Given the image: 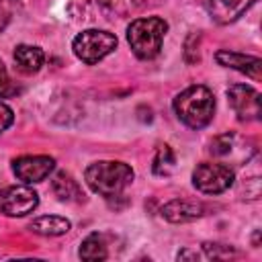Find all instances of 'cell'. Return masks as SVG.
Instances as JSON below:
<instances>
[{"mask_svg": "<svg viewBox=\"0 0 262 262\" xmlns=\"http://www.w3.org/2000/svg\"><path fill=\"white\" fill-rule=\"evenodd\" d=\"M133 176L135 174L131 166H127L125 162H111V160L94 162L84 172L86 184L94 192L106 199L121 196V192L133 182Z\"/></svg>", "mask_w": 262, "mask_h": 262, "instance_id": "1", "label": "cell"}, {"mask_svg": "<svg viewBox=\"0 0 262 262\" xmlns=\"http://www.w3.org/2000/svg\"><path fill=\"white\" fill-rule=\"evenodd\" d=\"M174 111L178 119L190 129H203L211 123L215 113V96L207 86L194 84L182 90L174 98Z\"/></svg>", "mask_w": 262, "mask_h": 262, "instance_id": "2", "label": "cell"}, {"mask_svg": "<svg viewBox=\"0 0 262 262\" xmlns=\"http://www.w3.org/2000/svg\"><path fill=\"white\" fill-rule=\"evenodd\" d=\"M168 23L160 16L135 18L127 27V41L139 59H154L164 43Z\"/></svg>", "mask_w": 262, "mask_h": 262, "instance_id": "3", "label": "cell"}, {"mask_svg": "<svg viewBox=\"0 0 262 262\" xmlns=\"http://www.w3.org/2000/svg\"><path fill=\"white\" fill-rule=\"evenodd\" d=\"M115 47H117V37L113 33L100 31V29L82 31L80 35H76V39L72 43L76 57L88 66H94L100 59H104L111 51H115Z\"/></svg>", "mask_w": 262, "mask_h": 262, "instance_id": "4", "label": "cell"}, {"mask_svg": "<svg viewBox=\"0 0 262 262\" xmlns=\"http://www.w3.org/2000/svg\"><path fill=\"white\" fill-rule=\"evenodd\" d=\"M233 170L225 164L203 162L192 172V184L205 194H219L233 184Z\"/></svg>", "mask_w": 262, "mask_h": 262, "instance_id": "5", "label": "cell"}, {"mask_svg": "<svg viewBox=\"0 0 262 262\" xmlns=\"http://www.w3.org/2000/svg\"><path fill=\"white\" fill-rule=\"evenodd\" d=\"M39 194L29 186H8L0 192V213L8 217H23L37 209Z\"/></svg>", "mask_w": 262, "mask_h": 262, "instance_id": "6", "label": "cell"}, {"mask_svg": "<svg viewBox=\"0 0 262 262\" xmlns=\"http://www.w3.org/2000/svg\"><path fill=\"white\" fill-rule=\"evenodd\" d=\"M227 100L235 115L242 121H258L262 106H260V92L246 84H233L227 88Z\"/></svg>", "mask_w": 262, "mask_h": 262, "instance_id": "7", "label": "cell"}, {"mask_svg": "<svg viewBox=\"0 0 262 262\" xmlns=\"http://www.w3.org/2000/svg\"><path fill=\"white\" fill-rule=\"evenodd\" d=\"M53 168H55V160L49 156H23L12 162V170L16 178L23 180L25 184L45 180Z\"/></svg>", "mask_w": 262, "mask_h": 262, "instance_id": "8", "label": "cell"}, {"mask_svg": "<svg viewBox=\"0 0 262 262\" xmlns=\"http://www.w3.org/2000/svg\"><path fill=\"white\" fill-rule=\"evenodd\" d=\"M215 59L225 68H231V70H237V72L250 76L254 82H260V78H262V72H260L262 59L256 55H244V53H235L229 49H221L215 53Z\"/></svg>", "mask_w": 262, "mask_h": 262, "instance_id": "9", "label": "cell"}, {"mask_svg": "<svg viewBox=\"0 0 262 262\" xmlns=\"http://www.w3.org/2000/svg\"><path fill=\"white\" fill-rule=\"evenodd\" d=\"M254 2L256 0H205V8L215 23L227 25L237 20Z\"/></svg>", "mask_w": 262, "mask_h": 262, "instance_id": "10", "label": "cell"}, {"mask_svg": "<svg viewBox=\"0 0 262 262\" xmlns=\"http://www.w3.org/2000/svg\"><path fill=\"white\" fill-rule=\"evenodd\" d=\"M205 215V207L201 203L184 201V199H174L162 207V217L170 223H188Z\"/></svg>", "mask_w": 262, "mask_h": 262, "instance_id": "11", "label": "cell"}, {"mask_svg": "<svg viewBox=\"0 0 262 262\" xmlns=\"http://www.w3.org/2000/svg\"><path fill=\"white\" fill-rule=\"evenodd\" d=\"M51 190L53 194L63 201V203H82L84 201V192L82 186L78 184V180H74L72 174L68 172H57L51 180Z\"/></svg>", "mask_w": 262, "mask_h": 262, "instance_id": "12", "label": "cell"}, {"mask_svg": "<svg viewBox=\"0 0 262 262\" xmlns=\"http://www.w3.org/2000/svg\"><path fill=\"white\" fill-rule=\"evenodd\" d=\"M14 61L18 66L20 72L25 74H35L41 70L43 61H45V53L35 47V45H18L14 49Z\"/></svg>", "mask_w": 262, "mask_h": 262, "instance_id": "13", "label": "cell"}, {"mask_svg": "<svg viewBox=\"0 0 262 262\" xmlns=\"http://www.w3.org/2000/svg\"><path fill=\"white\" fill-rule=\"evenodd\" d=\"M72 227V223L66 217H57V215H43L35 221H31L29 229L39 233V235H63L68 233Z\"/></svg>", "mask_w": 262, "mask_h": 262, "instance_id": "14", "label": "cell"}, {"mask_svg": "<svg viewBox=\"0 0 262 262\" xmlns=\"http://www.w3.org/2000/svg\"><path fill=\"white\" fill-rule=\"evenodd\" d=\"M108 256V250H106V237L102 233H90L82 246H80V258L82 260H88V262H98V260H104Z\"/></svg>", "mask_w": 262, "mask_h": 262, "instance_id": "15", "label": "cell"}, {"mask_svg": "<svg viewBox=\"0 0 262 262\" xmlns=\"http://www.w3.org/2000/svg\"><path fill=\"white\" fill-rule=\"evenodd\" d=\"M176 166V156L170 145H160L156 156H154V174L158 176H168Z\"/></svg>", "mask_w": 262, "mask_h": 262, "instance_id": "16", "label": "cell"}, {"mask_svg": "<svg viewBox=\"0 0 262 262\" xmlns=\"http://www.w3.org/2000/svg\"><path fill=\"white\" fill-rule=\"evenodd\" d=\"M147 0H98V4L113 12V14H119V16H127L131 12H137L141 6H145Z\"/></svg>", "mask_w": 262, "mask_h": 262, "instance_id": "17", "label": "cell"}, {"mask_svg": "<svg viewBox=\"0 0 262 262\" xmlns=\"http://www.w3.org/2000/svg\"><path fill=\"white\" fill-rule=\"evenodd\" d=\"M233 141H235V135H233V133H223V135H217V137L211 141L209 151H211L213 156H219V158L229 156V154L233 151Z\"/></svg>", "mask_w": 262, "mask_h": 262, "instance_id": "18", "label": "cell"}, {"mask_svg": "<svg viewBox=\"0 0 262 262\" xmlns=\"http://www.w3.org/2000/svg\"><path fill=\"white\" fill-rule=\"evenodd\" d=\"M203 250H205V254H207L209 258H213V260H227V258H231V256L237 254L231 246H225V244H211V242L203 244Z\"/></svg>", "mask_w": 262, "mask_h": 262, "instance_id": "19", "label": "cell"}, {"mask_svg": "<svg viewBox=\"0 0 262 262\" xmlns=\"http://www.w3.org/2000/svg\"><path fill=\"white\" fill-rule=\"evenodd\" d=\"M16 92V88L12 86V82H10V78H8V72H6V68H4V63L0 61V96L4 98V96H12Z\"/></svg>", "mask_w": 262, "mask_h": 262, "instance_id": "20", "label": "cell"}, {"mask_svg": "<svg viewBox=\"0 0 262 262\" xmlns=\"http://www.w3.org/2000/svg\"><path fill=\"white\" fill-rule=\"evenodd\" d=\"M14 121V115L10 111V106H6L4 102H0V133L6 131Z\"/></svg>", "mask_w": 262, "mask_h": 262, "instance_id": "21", "label": "cell"}, {"mask_svg": "<svg viewBox=\"0 0 262 262\" xmlns=\"http://www.w3.org/2000/svg\"><path fill=\"white\" fill-rule=\"evenodd\" d=\"M184 258H192V260H199V254H194V252H180V254H178V260H184Z\"/></svg>", "mask_w": 262, "mask_h": 262, "instance_id": "22", "label": "cell"}, {"mask_svg": "<svg viewBox=\"0 0 262 262\" xmlns=\"http://www.w3.org/2000/svg\"><path fill=\"white\" fill-rule=\"evenodd\" d=\"M0 190H2V182H0Z\"/></svg>", "mask_w": 262, "mask_h": 262, "instance_id": "23", "label": "cell"}]
</instances>
